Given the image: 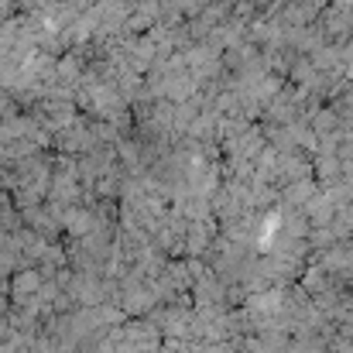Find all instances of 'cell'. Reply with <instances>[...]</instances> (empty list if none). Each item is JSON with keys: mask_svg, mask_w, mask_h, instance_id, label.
I'll return each instance as SVG.
<instances>
[{"mask_svg": "<svg viewBox=\"0 0 353 353\" xmlns=\"http://www.w3.org/2000/svg\"><path fill=\"white\" fill-rule=\"evenodd\" d=\"M10 288H14V299L24 302V299H31V295L38 292V274H34V271H21V274H14Z\"/></svg>", "mask_w": 353, "mask_h": 353, "instance_id": "6da1fadb", "label": "cell"}]
</instances>
